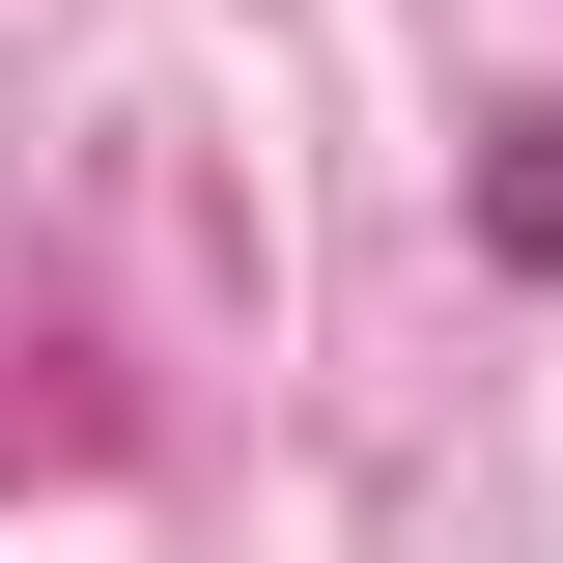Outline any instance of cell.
Here are the masks:
<instances>
[{"instance_id": "obj_1", "label": "cell", "mask_w": 563, "mask_h": 563, "mask_svg": "<svg viewBox=\"0 0 563 563\" xmlns=\"http://www.w3.org/2000/svg\"><path fill=\"white\" fill-rule=\"evenodd\" d=\"M479 198H507V254H563V113H507V169H479Z\"/></svg>"}]
</instances>
